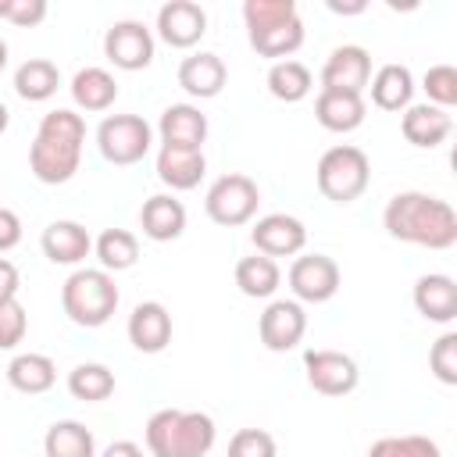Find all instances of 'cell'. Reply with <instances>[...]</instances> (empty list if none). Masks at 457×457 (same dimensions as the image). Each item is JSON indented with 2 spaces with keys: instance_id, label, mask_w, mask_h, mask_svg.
I'll list each match as a JSON object with an SVG mask.
<instances>
[{
  "instance_id": "b9f144b4",
  "label": "cell",
  "mask_w": 457,
  "mask_h": 457,
  "mask_svg": "<svg viewBox=\"0 0 457 457\" xmlns=\"http://www.w3.org/2000/svg\"><path fill=\"white\" fill-rule=\"evenodd\" d=\"M100 457H146V453H143L139 443H132V439H118V443H111Z\"/></svg>"
},
{
  "instance_id": "4dcf8cb0",
  "label": "cell",
  "mask_w": 457,
  "mask_h": 457,
  "mask_svg": "<svg viewBox=\"0 0 457 457\" xmlns=\"http://www.w3.org/2000/svg\"><path fill=\"white\" fill-rule=\"evenodd\" d=\"M93 253L104 271H129L139 261V239L129 228H104L93 239Z\"/></svg>"
},
{
  "instance_id": "ab89813d",
  "label": "cell",
  "mask_w": 457,
  "mask_h": 457,
  "mask_svg": "<svg viewBox=\"0 0 457 457\" xmlns=\"http://www.w3.org/2000/svg\"><path fill=\"white\" fill-rule=\"evenodd\" d=\"M21 243V218L11 207H0V253L14 250Z\"/></svg>"
},
{
  "instance_id": "ee69618b",
  "label": "cell",
  "mask_w": 457,
  "mask_h": 457,
  "mask_svg": "<svg viewBox=\"0 0 457 457\" xmlns=\"http://www.w3.org/2000/svg\"><path fill=\"white\" fill-rule=\"evenodd\" d=\"M7 125H11V111H7V104H0V136L7 132Z\"/></svg>"
},
{
  "instance_id": "8d00e7d4",
  "label": "cell",
  "mask_w": 457,
  "mask_h": 457,
  "mask_svg": "<svg viewBox=\"0 0 457 457\" xmlns=\"http://www.w3.org/2000/svg\"><path fill=\"white\" fill-rule=\"evenodd\" d=\"M225 457H278V446H275V436L264 428H239L228 439Z\"/></svg>"
},
{
  "instance_id": "d4e9b609",
  "label": "cell",
  "mask_w": 457,
  "mask_h": 457,
  "mask_svg": "<svg viewBox=\"0 0 457 457\" xmlns=\"http://www.w3.org/2000/svg\"><path fill=\"white\" fill-rule=\"evenodd\" d=\"M68 89H71L75 107H79V111H93V114L107 111V107L118 100V82H114V75H111L107 68H96V64L79 68Z\"/></svg>"
},
{
  "instance_id": "8992f818",
  "label": "cell",
  "mask_w": 457,
  "mask_h": 457,
  "mask_svg": "<svg viewBox=\"0 0 457 457\" xmlns=\"http://www.w3.org/2000/svg\"><path fill=\"white\" fill-rule=\"evenodd\" d=\"M314 179H318V189L325 200L332 204H353L364 196L368 182H371V161L361 146L353 143H339V146H328L314 168Z\"/></svg>"
},
{
  "instance_id": "44dd1931",
  "label": "cell",
  "mask_w": 457,
  "mask_h": 457,
  "mask_svg": "<svg viewBox=\"0 0 457 457\" xmlns=\"http://www.w3.org/2000/svg\"><path fill=\"white\" fill-rule=\"evenodd\" d=\"M139 228L154 243H171L186 232V207L171 193H154L139 207Z\"/></svg>"
},
{
  "instance_id": "cb8c5ba5",
  "label": "cell",
  "mask_w": 457,
  "mask_h": 457,
  "mask_svg": "<svg viewBox=\"0 0 457 457\" xmlns=\"http://www.w3.org/2000/svg\"><path fill=\"white\" fill-rule=\"evenodd\" d=\"M157 179L175 189V193H186V189H196L204 171H207V157L204 150H171V146H161L157 150Z\"/></svg>"
},
{
  "instance_id": "9a60e30c",
  "label": "cell",
  "mask_w": 457,
  "mask_h": 457,
  "mask_svg": "<svg viewBox=\"0 0 457 457\" xmlns=\"http://www.w3.org/2000/svg\"><path fill=\"white\" fill-rule=\"evenodd\" d=\"M371 79V54L357 43H343L325 57L321 68V89H343V93H361Z\"/></svg>"
},
{
  "instance_id": "277c9868",
  "label": "cell",
  "mask_w": 457,
  "mask_h": 457,
  "mask_svg": "<svg viewBox=\"0 0 457 457\" xmlns=\"http://www.w3.org/2000/svg\"><path fill=\"white\" fill-rule=\"evenodd\" d=\"M246 39L268 61H286L303 46V21L293 0H246Z\"/></svg>"
},
{
  "instance_id": "4316f807",
  "label": "cell",
  "mask_w": 457,
  "mask_h": 457,
  "mask_svg": "<svg viewBox=\"0 0 457 457\" xmlns=\"http://www.w3.org/2000/svg\"><path fill=\"white\" fill-rule=\"evenodd\" d=\"M7 382H11V389H18L25 396H43L57 382V364L46 353H32V350L18 353L7 364Z\"/></svg>"
},
{
  "instance_id": "60d3db41",
  "label": "cell",
  "mask_w": 457,
  "mask_h": 457,
  "mask_svg": "<svg viewBox=\"0 0 457 457\" xmlns=\"http://www.w3.org/2000/svg\"><path fill=\"white\" fill-rule=\"evenodd\" d=\"M18 289H21V275H18V268H14L7 257H0V300L18 296Z\"/></svg>"
},
{
  "instance_id": "3957f363",
  "label": "cell",
  "mask_w": 457,
  "mask_h": 457,
  "mask_svg": "<svg viewBox=\"0 0 457 457\" xmlns=\"http://www.w3.org/2000/svg\"><path fill=\"white\" fill-rule=\"evenodd\" d=\"M143 439L150 457H207L214 450L218 425L204 411L161 407L150 414Z\"/></svg>"
},
{
  "instance_id": "e575fe53",
  "label": "cell",
  "mask_w": 457,
  "mask_h": 457,
  "mask_svg": "<svg viewBox=\"0 0 457 457\" xmlns=\"http://www.w3.org/2000/svg\"><path fill=\"white\" fill-rule=\"evenodd\" d=\"M421 86H425L432 107L450 111V107L457 104V68H453V64H432V68L425 71Z\"/></svg>"
},
{
  "instance_id": "836d02e7",
  "label": "cell",
  "mask_w": 457,
  "mask_h": 457,
  "mask_svg": "<svg viewBox=\"0 0 457 457\" xmlns=\"http://www.w3.org/2000/svg\"><path fill=\"white\" fill-rule=\"evenodd\" d=\"M368 457H443V450L428 436H382L368 446Z\"/></svg>"
},
{
  "instance_id": "30bf717a",
  "label": "cell",
  "mask_w": 457,
  "mask_h": 457,
  "mask_svg": "<svg viewBox=\"0 0 457 457\" xmlns=\"http://www.w3.org/2000/svg\"><path fill=\"white\" fill-rule=\"evenodd\" d=\"M303 375L307 386L321 396H346L361 382V368L350 353L339 350H307L303 353Z\"/></svg>"
},
{
  "instance_id": "d6986e66",
  "label": "cell",
  "mask_w": 457,
  "mask_h": 457,
  "mask_svg": "<svg viewBox=\"0 0 457 457\" xmlns=\"http://www.w3.org/2000/svg\"><path fill=\"white\" fill-rule=\"evenodd\" d=\"M225 82H228V68H225V61H221L218 54H211V50L189 54V57H182V64H179V86H182L189 96H196V100L218 96V93L225 89Z\"/></svg>"
},
{
  "instance_id": "74e56055",
  "label": "cell",
  "mask_w": 457,
  "mask_h": 457,
  "mask_svg": "<svg viewBox=\"0 0 457 457\" xmlns=\"http://www.w3.org/2000/svg\"><path fill=\"white\" fill-rule=\"evenodd\" d=\"M29 332V314L18 296L0 300V350H14Z\"/></svg>"
},
{
  "instance_id": "ac0fdd59",
  "label": "cell",
  "mask_w": 457,
  "mask_h": 457,
  "mask_svg": "<svg viewBox=\"0 0 457 457\" xmlns=\"http://www.w3.org/2000/svg\"><path fill=\"white\" fill-rule=\"evenodd\" d=\"M129 343L139 353H161L171 343V314L161 300H143L129 314Z\"/></svg>"
},
{
  "instance_id": "2e32d148",
  "label": "cell",
  "mask_w": 457,
  "mask_h": 457,
  "mask_svg": "<svg viewBox=\"0 0 457 457\" xmlns=\"http://www.w3.org/2000/svg\"><path fill=\"white\" fill-rule=\"evenodd\" d=\"M157 136H161V146H171V150H204L207 114L193 104H171L157 121Z\"/></svg>"
},
{
  "instance_id": "1f68e13d",
  "label": "cell",
  "mask_w": 457,
  "mask_h": 457,
  "mask_svg": "<svg viewBox=\"0 0 457 457\" xmlns=\"http://www.w3.org/2000/svg\"><path fill=\"white\" fill-rule=\"evenodd\" d=\"M311 86H314L311 68L300 64V61H293V57L275 61V64L268 68V93H271L275 100H282V104H300V100L311 93Z\"/></svg>"
},
{
  "instance_id": "484cf974",
  "label": "cell",
  "mask_w": 457,
  "mask_h": 457,
  "mask_svg": "<svg viewBox=\"0 0 457 457\" xmlns=\"http://www.w3.org/2000/svg\"><path fill=\"white\" fill-rule=\"evenodd\" d=\"M371 104L378 111H407L414 96V75L407 64H382L371 79Z\"/></svg>"
},
{
  "instance_id": "6da1fadb",
  "label": "cell",
  "mask_w": 457,
  "mask_h": 457,
  "mask_svg": "<svg viewBox=\"0 0 457 457\" xmlns=\"http://www.w3.org/2000/svg\"><path fill=\"white\" fill-rule=\"evenodd\" d=\"M382 225L393 239L411 243V246H425V250H450L457 243V214L446 200L432 196V193H396L386 211H382Z\"/></svg>"
},
{
  "instance_id": "83f0119b",
  "label": "cell",
  "mask_w": 457,
  "mask_h": 457,
  "mask_svg": "<svg viewBox=\"0 0 457 457\" xmlns=\"http://www.w3.org/2000/svg\"><path fill=\"white\" fill-rule=\"evenodd\" d=\"M236 286H239V293L250 296V300H268V296H275V289L282 286L278 261H271V257H264V253L239 257V264H236Z\"/></svg>"
},
{
  "instance_id": "f35d334b",
  "label": "cell",
  "mask_w": 457,
  "mask_h": 457,
  "mask_svg": "<svg viewBox=\"0 0 457 457\" xmlns=\"http://www.w3.org/2000/svg\"><path fill=\"white\" fill-rule=\"evenodd\" d=\"M46 0H0V18H7L18 29H32L46 18Z\"/></svg>"
},
{
  "instance_id": "f546056e",
  "label": "cell",
  "mask_w": 457,
  "mask_h": 457,
  "mask_svg": "<svg viewBox=\"0 0 457 457\" xmlns=\"http://www.w3.org/2000/svg\"><path fill=\"white\" fill-rule=\"evenodd\" d=\"M43 453L46 457H96V439L82 421H54L43 436Z\"/></svg>"
},
{
  "instance_id": "7402d4cb",
  "label": "cell",
  "mask_w": 457,
  "mask_h": 457,
  "mask_svg": "<svg viewBox=\"0 0 457 457\" xmlns=\"http://www.w3.org/2000/svg\"><path fill=\"white\" fill-rule=\"evenodd\" d=\"M368 104L361 93H343V89H321L314 100V118L328 132H353L364 125Z\"/></svg>"
},
{
  "instance_id": "8fae6325",
  "label": "cell",
  "mask_w": 457,
  "mask_h": 457,
  "mask_svg": "<svg viewBox=\"0 0 457 457\" xmlns=\"http://www.w3.org/2000/svg\"><path fill=\"white\" fill-rule=\"evenodd\" d=\"M104 57L121 71H143L154 61V32L136 18L114 21L104 32Z\"/></svg>"
},
{
  "instance_id": "f1b7e54d",
  "label": "cell",
  "mask_w": 457,
  "mask_h": 457,
  "mask_svg": "<svg viewBox=\"0 0 457 457\" xmlns=\"http://www.w3.org/2000/svg\"><path fill=\"white\" fill-rule=\"evenodd\" d=\"M57 86H61V71H57V64L46 61V57H29V61H21L18 71H14V93H18L21 100H29V104L50 100V96L57 93Z\"/></svg>"
},
{
  "instance_id": "5b68a950",
  "label": "cell",
  "mask_w": 457,
  "mask_h": 457,
  "mask_svg": "<svg viewBox=\"0 0 457 457\" xmlns=\"http://www.w3.org/2000/svg\"><path fill=\"white\" fill-rule=\"evenodd\" d=\"M118 300H121V293L111 278V271H104V268H75L61 286V307H64L68 321L79 328L107 325L111 314L118 311Z\"/></svg>"
},
{
  "instance_id": "7a4b0ae2",
  "label": "cell",
  "mask_w": 457,
  "mask_h": 457,
  "mask_svg": "<svg viewBox=\"0 0 457 457\" xmlns=\"http://www.w3.org/2000/svg\"><path fill=\"white\" fill-rule=\"evenodd\" d=\"M82 143H86L82 114H75L68 107L46 111L39 129H36V139L29 146V171L43 186L68 182L82 164Z\"/></svg>"
},
{
  "instance_id": "9c48e42d",
  "label": "cell",
  "mask_w": 457,
  "mask_h": 457,
  "mask_svg": "<svg viewBox=\"0 0 457 457\" xmlns=\"http://www.w3.org/2000/svg\"><path fill=\"white\" fill-rule=\"evenodd\" d=\"M296 303H325L339 293V264L328 257V253H303L289 264V275H286Z\"/></svg>"
},
{
  "instance_id": "5bb4252c",
  "label": "cell",
  "mask_w": 457,
  "mask_h": 457,
  "mask_svg": "<svg viewBox=\"0 0 457 457\" xmlns=\"http://www.w3.org/2000/svg\"><path fill=\"white\" fill-rule=\"evenodd\" d=\"M204 32H207V11L193 0H168L157 11V36L175 50L196 46Z\"/></svg>"
},
{
  "instance_id": "ba28073f",
  "label": "cell",
  "mask_w": 457,
  "mask_h": 457,
  "mask_svg": "<svg viewBox=\"0 0 457 457\" xmlns=\"http://www.w3.org/2000/svg\"><path fill=\"white\" fill-rule=\"evenodd\" d=\"M257 204H261V189L250 175H239V171H228L221 179L211 182L207 196H204V211L214 225H225V228H239L246 221H253L257 214Z\"/></svg>"
},
{
  "instance_id": "e0dca14e",
  "label": "cell",
  "mask_w": 457,
  "mask_h": 457,
  "mask_svg": "<svg viewBox=\"0 0 457 457\" xmlns=\"http://www.w3.org/2000/svg\"><path fill=\"white\" fill-rule=\"evenodd\" d=\"M39 246H43L50 264H82L93 253V236H89L86 225H79L71 218H61V221H50L43 228Z\"/></svg>"
},
{
  "instance_id": "52a82bcc",
  "label": "cell",
  "mask_w": 457,
  "mask_h": 457,
  "mask_svg": "<svg viewBox=\"0 0 457 457\" xmlns=\"http://www.w3.org/2000/svg\"><path fill=\"white\" fill-rule=\"evenodd\" d=\"M154 146V129L139 114H107L96 125V150L107 164H139Z\"/></svg>"
},
{
  "instance_id": "603a6c76",
  "label": "cell",
  "mask_w": 457,
  "mask_h": 457,
  "mask_svg": "<svg viewBox=\"0 0 457 457\" xmlns=\"http://www.w3.org/2000/svg\"><path fill=\"white\" fill-rule=\"evenodd\" d=\"M453 121H450V111L443 107H432V104H411L400 118V132L411 146H421V150H432L439 146L446 136H450Z\"/></svg>"
},
{
  "instance_id": "d590c367",
  "label": "cell",
  "mask_w": 457,
  "mask_h": 457,
  "mask_svg": "<svg viewBox=\"0 0 457 457\" xmlns=\"http://www.w3.org/2000/svg\"><path fill=\"white\" fill-rule=\"evenodd\" d=\"M428 368L443 386H457V332H443L428 350Z\"/></svg>"
},
{
  "instance_id": "4fadbf2b",
  "label": "cell",
  "mask_w": 457,
  "mask_h": 457,
  "mask_svg": "<svg viewBox=\"0 0 457 457\" xmlns=\"http://www.w3.org/2000/svg\"><path fill=\"white\" fill-rule=\"evenodd\" d=\"M250 239H253L257 253H264V257H271V261H275V257H296V253L307 246V228H303L300 218L275 211V214H264V218L253 221Z\"/></svg>"
},
{
  "instance_id": "7c38bea8",
  "label": "cell",
  "mask_w": 457,
  "mask_h": 457,
  "mask_svg": "<svg viewBox=\"0 0 457 457\" xmlns=\"http://www.w3.org/2000/svg\"><path fill=\"white\" fill-rule=\"evenodd\" d=\"M303 332H307V314H303V303L296 300H271L257 318V336L271 353L293 350L303 339Z\"/></svg>"
},
{
  "instance_id": "f6af8a7d",
  "label": "cell",
  "mask_w": 457,
  "mask_h": 457,
  "mask_svg": "<svg viewBox=\"0 0 457 457\" xmlns=\"http://www.w3.org/2000/svg\"><path fill=\"white\" fill-rule=\"evenodd\" d=\"M4 68H7V43L0 39V71H4Z\"/></svg>"
},
{
  "instance_id": "ffe728a7",
  "label": "cell",
  "mask_w": 457,
  "mask_h": 457,
  "mask_svg": "<svg viewBox=\"0 0 457 457\" xmlns=\"http://www.w3.org/2000/svg\"><path fill=\"white\" fill-rule=\"evenodd\" d=\"M414 307L425 321L450 325L457 318V282L443 271H428L414 282Z\"/></svg>"
},
{
  "instance_id": "d6a6232c",
  "label": "cell",
  "mask_w": 457,
  "mask_h": 457,
  "mask_svg": "<svg viewBox=\"0 0 457 457\" xmlns=\"http://www.w3.org/2000/svg\"><path fill=\"white\" fill-rule=\"evenodd\" d=\"M68 393L82 403H100L114 393V371L107 364H96V361L75 364L68 371Z\"/></svg>"
},
{
  "instance_id": "7bdbcfd3",
  "label": "cell",
  "mask_w": 457,
  "mask_h": 457,
  "mask_svg": "<svg viewBox=\"0 0 457 457\" xmlns=\"http://www.w3.org/2000/svg\"><path fill=\"white\" fill-rule=\"evenodd\" d=\"M328 11H336V14H361V11H368V4H364V0H353V4L328 0Z\"/></svg>"
}]
</instances>
